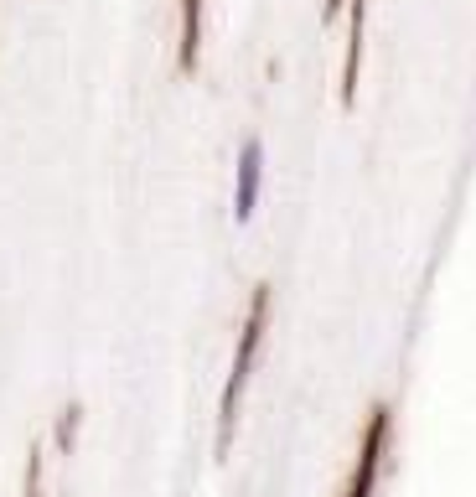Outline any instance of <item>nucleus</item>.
<instances>
[{
  "instance_id": "nucleus-3",
  "label": "nucleus",
  "mask_w": 476,
  "mask_h": 497,
  "mask_svg": "<svg viewBox=\"0 0 476 497\" xmlns=\"http://www.w3.org/2000/svg\"><path fill=\"white\" fill-rule=\"evenodd\" d=\"M259 177H264V145L243 140V156H238V192H233V218L243 223L259 202Z\"/></svg>"
},
{
  "instance_id": "nucleus-2",
  "label": "nucleus",
  "mask_w": 476,
  "mask_h": 497,
  "mask_svg": "<svg viewBox=\"0 0 476 497\" xmlns=\"http://www.w3.org/2000/svg\"><path fill=\"white\" fill-rule=\"evenodd\" d=\"M383 450H388V404H378V409L367 415L363 446H357V466H352V481H347L342 497H373L378 471H383Z\"/></svg>"
},
{
  "instance_id": "nucleus-1",
  "label": "nucleus",
  "mask_w": 476,
  "mask_h": 497,
  "mask_svg": "<svg viewBox=\"0 0 476 497\" xmlns=\"http://www.w3.org/2000/svg\"><path fill=\"white\" fill-rule=\"evenodd\" d=\"M270 285H254L249 295V316L238 326V347H233V368H228V384H222V399H218V456H228L233 446V425H238V399H243V384L254 373V357H259V342H264V326H270Z\"/></svg>"
},
{
  "instance_id": "nucleus-5",
  "label": "nucleus",
  "mask_w": 476,
  "mask_h": 497,
  "mask_svg": "<svg viewBox=\"0 0 476 497\" xmlns=\"http://www.w3.org/2000/svg\"><path fill=\"white\" fill-rule=\"evenodd\" d=\"M78 419H83L78 404H67L63 415H57V435H52V440H57V450H63V456H73V440H78Z\"/></svg>"
},
{
  "instance_id": "nucleus-6",
  "label": "nucleus",
  "mask_w": 476,
  "mask_h": 497,
  "mask_svg": "<svg viewBox=\"0 0 476 497\" xmlns=\"http://www.w3.org/2000/svg\"><path fill=\"white\" fill-rule=\"evenodd\" d=\"M21 497H42V450H26V487H21Z\"/></svg>"
},
{
  "instance_id": "nucleus-7",
  "label": "nucleus",
  "mask_w": 476,
  "mask_h": 497,
  "mask_svg": "<svg viewBox=\"0 0 476 497\" xmlns=\"http://www.w3.org/2000/svg\"><path fill=\"white\" fill-rule=\"evenodd\" d=\"M342 5H347V0H321V21H332L336 11H342Z\"/></svg>"
},
{
  "instance_id": "nucleus-4",
  "label": "nucleus",
  "mask_w": 476,
  "mask_h": 497,
  "mask_svg": "<svg viewBox=\"0 0 476 497\" xmlns=\"http://www.w3.org/2000/svg\"><path fill=\"white\" fill-rule=\"evenodd\" d=\"M181 5V36H176V67L191 73L197 52H202V0H176Z\"/></svg>"
}]
</instances>
